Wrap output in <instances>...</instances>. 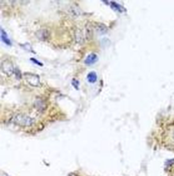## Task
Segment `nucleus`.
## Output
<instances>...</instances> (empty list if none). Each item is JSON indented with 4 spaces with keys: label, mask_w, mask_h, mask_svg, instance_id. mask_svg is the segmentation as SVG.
Here are the masks:
<instances>
[{
    "label": "nucleus",
    "mask_w": 174,
    "mask_h": 176,
    "mask_svg": "<svg viewBox=\"0 0 174 176\" xmlns=\"http://www.w3.org/2000/svg\"><path fill=\"white\" fill-rule=\"evenodd\" d=\"M168 176H174V166L172 167V169H171V171L169 172V175Z\"/></svg>",
    "instance_id": "13"
},
{
    "label": "nucleus",
    "mask_w": 174,
    "mask_h": 176,
    "mask_svg": "<svg viewBox=\"0 0 174 176\" xmlns=\"http://www.w3.org/2000/svg\"><path fill=\"white\" fill-rule=\"evenodd\" d=\"M34 106L36 108V110H37L38 112H41V113H42L43 111L45 110V102L42 99H37V100H36L35 103H34Z\"/></svg>",
    "instance_id": "7"
},
{
    "label": "nucleus",
    "mask_w": 174,
    "mask_h": 176,
    "mask_svg": "<svg viewBox=\"0 0 174 176\" xmlns=\"http://www.w3.org/2000/svg\"><path fill=\"white\" fill-rule=\"evenodd\" d=\"M95 30L98 31L99 33H107L108 28L106 25H104L103 23H96L95 24Z\"/></svg>",
    "instance_id": "9"
},
{
    "label": "nucleus",
    "mask_w": 174,
    "mask_h": 176,
    "mask_svg": "<svg viewBox=\"0 0 174 176\" xmlns=\"http://www.w3.org/2000/svg\"><path fill=\"white\" fill-rule=\"evenodd\" d=\"M165 147L169 150L174 151V122L169 124L165 128L164 134H163Z\"/></svg>",
    "instance_id": "1"
},
{
    "label": "nucleus",
    "mask_w": 174,
    "mask_h": 176,
    "mask_svg": "<svg viewBox=\"0 0 174 176\" xmlns=\"http://www.w3.org/2000/svg\"><path fill=\"white\" fill-rule=\"evenodd\" d=\"M12 122L14 124H16L17 126H19V127L27 128V127H31L32 124L34 123V120H33V118H31L30 116H28L26 114L18 113L13 116Z\"/></svg>",
    "instance_id": "2"
},
{
    "label": "nucleus",
    "mask_w": 174,
    "mask_h": 176,
    "mask_svg": "<svg viewBox=\"0 0 174 176\" xmlns=\"http://www.w3.org/2000/svg\"><path fill=\"white\" fill-rule=\"evenodd\" d=\"M88 80H89V82H96V80H97V75H96L95 73H90V74L88 75Z\"/></svg>",
    "instance_id": "12"
},
{
    "label": "nucleus",
    "mask_w": 174,
    "mask_h": 176,
    "mask_svg": "<svg viewBox=\"0 0 174 176\" xmlns=\"http://www.w3.org/2000/svg\"><path fill=\"white\" fill-rule=\"evenodd\" d=\"M75 41H77L78 44H82L85 39L84 31H83L82 29H79V28H77L75 31Z\"/></svg>",
    "instance_id": "6"
},
{
    "label": "nucleus",
    "mask_w": 174,
    "mask_h": 176,
    "mask_svg": "<svg viewBox=\"0 0 174 176\" xmlns=\"http://www.w3.org/2000/svg\"><path fill=\"white\" fill-rule=\"evenodd\" d=\"M36 36L38 37L39 40L44 41L46 39H48V37H49V31L46 29H41L36 32Z\"/></svg>",
    "instance_id": "5"
},
{
    "label": "nucleus",
    "mask_w": 174,
    "mask_h": 176,
    "mask_svg": "<svg viewBox=\"0 0 174 176\" xmlns=\"http://www.w3.org/2000/svg\"><path fill=\"white\" fill-rule=\"evenodd\" d=\"M1 71L4 75H11L12 74H14L15 71H14V67H13V64L11 62H9V60H2L1 63Z\"/></svg>",
    "instance_id": "3"
},
{
    "label": "nucleus",
    "mask_w": 174,
    "mask_h": 176,
    "mask_svg": "<svg viewBox=\"0 0 174 176\" xmlns=\"http://www.w3.org/2000/svg\"><path fill=\"white\" fill-rule=\"evenodd\" d=\"M68 13H70L72 17H78L81 15V10L79 9V7L72 5V6H70V8H68Z\"/></svg>",
    "instance_id": "8"
},
{
    "label": "nucleus",
    "mask_w": 174,
    "mask_h": 176,
    "mask_svg": "<svg viewBox=\"0 0 174 176\" xmlns=\"http://www.w3.org/2000/svg\"><path fill=\"white\" fill-rule=\"evenodd\" d=\"M24 78L26 82L32 87H38L39 84H41V81H39V77L34 74H29V73H25L24 74Z\"/></svg>",
    "instance_id": "4"
},
{
    "label": "nucleus",
    "mask_w": 174,
    "mask_h": 176,
    "mask_svg": "<svg viewBox=\"0 0 174 176\" xmlns=\"http://www.w3.org/2000/svg\"><path fill=\"white\" fill-rule=\"evenodd\" d=\"M93 30H94V27L91 26L90 24H88L86 26V29H85V37H87L90 40L91 38L93 36Z\"/></svg>",
    "instance_id": "10"
},
{
    "label": "nucleus",
    "mask_w": 174,
    "mask_h": 176,
    "mask_svg": "<svg viewBox=\"0 0 174 176\" xmlns=\"http://www.w3.org/2000/svg\"><path fill=\"white\" fill-rule=\"evenodd\" d=\"M72 85L75 86V89H78V87H79V84H77V82H75V80L72 81Z\"/></svg>",
    "instance_id": "14"
},
{
    "label": "nucleus",
    "mask_w": 174,
    "mask_h": 176,
    "mask_svg": "<svg viewBox=\"0 0 174 176\" xmlns=\"http://www.w3.org/2000/svg\"><path fill=\"white\" fill-rule=\"evenodd\" d=\"M96 60H97V55H94V53H92V55H90L88 57H87L86 60H85V63L87 64H92V63H95Z\"/></svg>",
    "instance_id": "11"
}]
</instances>
